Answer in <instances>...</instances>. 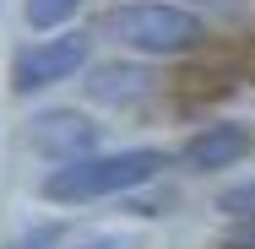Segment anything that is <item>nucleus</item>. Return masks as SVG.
<instances>
[{
  "label": "nucleus",
  "instance_id": "7ed1b4c3",
  "mask_svg": "<svg viewBox=\"0 0 255 249\" xmlns=\"http://www.w3.org/2000/svg\"><path fill=\"white\" fill-rule=\"evenodd\" d=\"M82 65H87V33H60V38H44V44L16 54L11 87L16 92H38V87H54V82H71Z\"/></svg>",
  "mask_w": 255,
  "mask_h": 249
},
{
  "label": "nucleus",
  "instance_id": "20e7f679",
  "mask_svg": "<svg viewBox=\"0 0 255 249\" xmlns=\"http://www.w3.org/2000/svg\"><path fill=\"white\" fill-rule=\"evenodd\" d=\"M27 141H33V152H44L54 163H82L98 147V125L87 114H76V108H49V114H38L27 125Z\"/></svg>",
  "mask_w": 255,
  "mask_h": 249
},
{
  "label": "nucleus",
  "instance_id": "6e6552de",
  "mask_svg": "<svg viewBox=\"0 0 255 249\" xmlns=\"http://www.w3.org/2000/svg\"><path fill=\"white\" fill-rule=\"evenodd\" d=\"M223 211H234V217H255V179H250V184H239V190H228V195H223Z\"/></svg>",
  "mask_w": 255,
  "mask_h": 249
},
{
  "label": "nucleus",
  "instance_id": "0eeeda50",
  "mask_svg": "<svg viewBox=\"0 0 255 249\" xmlns=\"http://www.w3.org/2000/svg\"><path fill=\"white\" fill-rule=\"evenodd\" d=\"M82 11V0H27V22L44 33V27H60L65 16H76Z\"/></svg>",
  "mask_w": 255,
  "mask_h": 249
},
{
  "label": "nucleus",
  "instance_id": "39448f33",
  "mask_svg": "<svg viewBox=\"0 0 255 249\" xmlns=\"http://www.w3.org/2000/svg\"><path fill=\"white\" fill-rule=\"evenodd\" d=\"M152 92H157V71H147V65H125V60H114V65H98V71L87 76V98L114 103V108L147 103Z\"/></svg>",
  "mask_w": 255,
  "mask_h": 249
},
{
  "label": "nucleus",
  "instance_id": "9b49d317",
  "mask_svg": "<svg viewBox=\"0 0 255 249\" xmlns=\"http://www.w3.org/2000/svg\"><path fill=\"white\" fill-rule=\"evenodd\" d=\"M82 249H125V239H93V244H82Z\"/></svg>",
  "mask_w": 255,
  "mask_h": 249
},
{
  "label": "nucleus",
  "instance_id": "9d476101",
  "mask_svg": "<svg viewBox=\"0 0 255 249\" xmlns=\"http://www.w3.org/2000/svg\"><path fill=\"white\" fill-rule=\"evenodd\" d=\"M11 249H54V233H27V239H16Z\"/></svg>",
  "mask_w": 255,
  "mask_h": 249
},
{
  "label": "nucleus",
  "instance_id": "f257e3e1",
  "mask_svg": "<svg viewBox=\"0 0 255 249\" xmlns=\"http://www.w3.org/2000/svg\"><path fill=\"white\" fill-rule=\"evenodd\" d=\"M168 168V157L152 147L136 152H103V157H82V163H60L49 179H44V195L60 206H87L98 195H125L136 184H147Z\"/></svg>",
  "mask_w": 255,
  "mask_h": 249
},
{
  "label": "nucleus",
  "instance_id": "f03ea898",
  "mask_svg": "<svg viewBox=\"0 0 255 249\" xmlns=\"http://www.w3.org/2000/svg\"><path fill=\"white\" fill-rule=\"evenodd\" d=\"M98 27H103V38H114L125 49H141V54H185L206 38L196 11L157 5V0H147V5H114Z\"/></svg>",
  "mask_w": 255,
  "mask_h": 249
},
{
  "label": "nucleus",
  "instance_id": "1a4fd4ad",
  "mask_svg": "<svg viewBox=\"0 0 255 249\" xmlns=\"http://www.w3.org/2000/svg\"><path fill=\"white\" fill-rule=\"evenodd\" d=\"M228 249H255V217H245V222L228 233Z\"/></svg>",
  "mask_w": 255,
  "mask_h": 249
},
{
  "label": "nucleus",
  "instance_id": "423d86ee",
  "mask_svg": "<svg viewBox=\"0 0 255 249\" xmlns=\"http://www.w3.org/2000/svg\"><path fill=\"white\" fill-rule=\"evenodd\" d=\"M245 152H250V130H239V125H212V130H201V136L185 141V168L217 173V168H234Z\"/></svg>",
  "mask_w": 255,
  "mask_h": 249
}]
</instances>
